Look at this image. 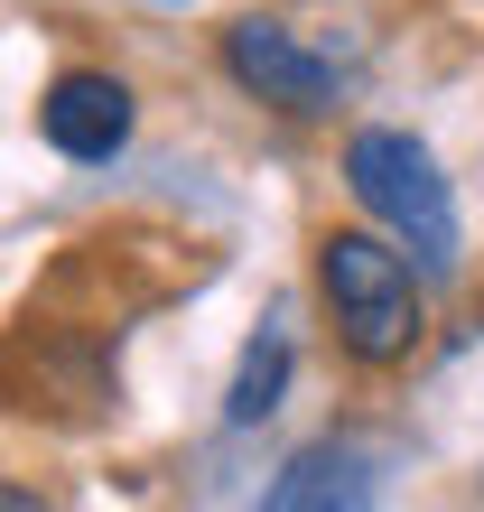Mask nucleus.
<instances>
[{"instance_id":"2","label":"nucleus","mask_w":484,"mask_h":512,"mask_svg":"<svg viewBox=\"0 0 484 512\" xmlns=\"http://www.w3.org/2000/svg\"><path fill=\"white\" fill-rule=\"evenodd\" d=\"M345 187H354V205L391 233V243L429 270V280H457V261H466L457 187H447V168L429 159V140H410L391 122H363L345 140Z\"/></svg>"},{"instance_id":"5","label":"nucleus","mask_w":484,"mask_h":512,"mask_svg":"<svg viewBox=\"0 0 484 512\" xmlns=\"http://www.w3.org/2000/svg\"><path fill=\"white\" fill-rule=\"evenodd\" d=\"M317 503H373V457L345 447V438L298 447L280 466V485H270V512H317Z\"/></svg>"},{"instance_id":"3","label":"nucleus","mask_w":484,"mask_h":512,"mask_svg":"<svg viewBox=\"0 0 484 512\" xmlns=\"http://www.w3.org/2000/svg\"><path fill=\"white\" fill-rule=\"evenodd\" d=\"M224 75H233L252 103L289 112V122H326V112L345 103V75L326 66L298 28H280V19H233V28H224Z\"/></svg>"},{"instance_id":"1","label":"nucleus","mask_w":484,"mask_h":512,"mask_svg":"<svg viewBox=\"0 0 484 512\" xmlns=\"http://www.w3.org/2000/svg\"><path fill=\"white\" fill-rule=\"evenodd\" d=\"M317 298L336 317V345L363 373L410 364L429 336V270H410V252L382 224H336L317 243Z\"/></svg>"},{"instance_id":"6","label":"nucleus","mask_w":484,"mask_h":512,"mask_svg":"<svg viewBox=\"0 0 484 512\" xmlns=\"http://www.w3.org/2000/svg\"><path fill=\"white\" fill-rule=\"evenodd\" d=\"M289 326H261L252 345H242V364H233V391H224V429H261L270 410H280V391H289Z\"/></svg>"},{"instance_id":"4","label":"nucleus","mask_w":484,"mask_h":512,"mask_svg":"<svg viewBox=\"0 0 484 512\" xmlns=\"http://www.w3.org/2000/svg\"><path fill=\"white\" fill-rule=\"evenodd\" d=\"M38 131L56 159H75V168H112L121 149H131L140 131V103H131V84H121L112 66H66L38 94Z\"/></svg>"},{"instance_id":"7","label":"nucleus","mask_w":484,"mask_h":512,"mask_svg":"<svg viewBox=\"0 0 484 512\" xmlns=\"http://www.w3.org/2000/svg\"><path fill=\"white\" fill-rule=\"evenodd\" d=\"M0 512H38V494H28V485H0Z\"/></svg>"}]
</instances>
